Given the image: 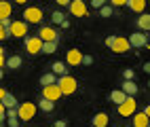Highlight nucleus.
I'll return each mask as SVG.
<instances>
[{
  "mask_svg": "<svg viewBox=\"0 0 150 127\" xmlns=\"http://www.w3.org/2000/svg\"><path fill=\"white\" fill-rule=\"evenodd\" d=\"M135 112H137V102H135L133 95H129L127 100L118 106V114H121V116H133Z\"/></svg>",
  "mask_w": 150,
  "mask_h": 127,
  "instance_id": "20e7f679",
  "label": "nucleus"
},
{
  "mask_svg": "<svg viewBox=\"0 0 150 127\" xmlns=\"http://www.w3.org/2000/svg\"><path fill=\"white\" fill-rule=\"evenodd\" d=\"M64 19H66V15H64L62 11H53V13H51V21H53V23H59V26H62Z\"/></svg>",
  "mask_w": 150,
  "mask_h": 127,
  "instance_id": "a878e982",
  "label": "nucleus"
},
{
  "mask_svg": "<svg viewBox=\"0 0 150 127\" xmlns=\"http://www.w3.org/2000/svg\"><path fill=\"white\" fill-rule=\"evenodd\" d=\"M127 93L123 91V89H118V91H112V93H110V102H112V104H116V106H121L125 100H127Z\"/></svg>",
  "mask_w": 150,
  "mask_h": 127,
  "instance_id": "2eb2a0df",
  "label": "nucleus"
},
{
  "mask_svg": "<svg viewBox=\"0 0 150 127\" xmlns=\"http://www.w3.org/2000/svg\"><path fill=\"white\" fill-rule=\"evenodd\" d=\"M57 45H59V40H51V43H45V47H42V53H47V55L55 53V51H57Z\"/></svg>",
  "mask_w": 150,
  "mask_h": 127,
  "instance_id": "393cba45",
  "label": "nucleus"
},
{
  "mask_svg": "<svg viewBox=\"0 0 150 127\" xmlns=\"http://www.w3.org/2000/svg\"><path fill=\"white\" fill-rule=\"evenodd\" d=\"M127 6H129V11H133V13H142L146 9V0H129Z\"/></svg>",
  "mask_w": 150,
  "mask_h": 127,
  "instance_id": "a211bd4d",
  "label": "nucleus"
},
{
  "mask_svg": "<svg viewBox=\"0 0 150 127\" xmlns=\"http://www.w3.org/2000/svg\"><path fill=\"white\" fill-rule=\"evenodd\" d=\"M91 6L99 11V9H102V6H106V0H91Z\"/></svg>",
  "mask_w": 150,
  "mask_h": 127,
  "instance_id": "7c9ffc66",
  "label": "nucleus"
},
{
  "mask_svg": "<svg viewBox=\"0 0 150 127\" xmlns=\"http://www.w3.org/2000/svg\"><path fill=\"white\" fill-rule=\"evenodd\" d=\"M28 21H13L11 23V34L15 38H25L28 36Z\"/></svg>",
  "mask_w": 150,
  "mask_h": 127,
  "instance_id": "6e6552de",
  "label": "nucleus"
},
{
  "mask_svg": "<svg viewBox=\"0 0 150 127\" xmlns=\"http://www.w3.org/2000/svg\"><path fill=\"white\" fill-rule=\"evenodd\" d=\"M42 95L49 97V100H53V102H57L59 97L64 95V91H62V87L55 83V85H47V87H42Z\"/></svg>",
  "mask_w": 150,
  "mask_h": 127,
  "instance_id": "423d86ee",
  "label": "nucleus"
},
{
  "mask_svg": "<svg viewBox=\"0 0 150 127\" xmlns=\"http://www.w3.org/2000/svg\"><path fill=\"white\" fill-rule=\"evenodd\" d=\"M131 121H133V127H150V116L142 110V112H135L131 116Z\"/></svg>",
  "mask_w": 150,
  "mask_h": 127,
  "instance_id": "f8f14e48",
  "label": "nucleus"
},
{
  "mask_svg": "<svg viewBox=\"0 0 150 127\" xmlns=\"http://www.w3.org/2000/svg\"><path fill=\"white\" fill-rule=\"evenodd\" d=\"M57 79H59V76H57L53 70H51V72H45V74L40 76V85H42V87H47V85H55Z\"/></svg>",
  "mask_w": 150,
  "mask_h": 127,
  "instance_id": "f3484780",
  "label": "nucleus"
},
{
  "mask_svg": "<svg viewBox=\"0 0 150 127\" xmlns=\"http://www.w3.org/2000/svg\"><path fill=\"white\" fill-rule=\"evenodd\" d=\"M21 64H23L21 55H11V57L6 60V68H11V70H19V68H21Z\"/></svg>",
  "mask_w": 150,
  "mask_h": 127,
  "instance_id": "6ab92c4d",
  "label": "nucleus"
},
{
  "mask_svg": "<svg viewBox=\"0 0 150 127\" xmlns=\"http://www.w3.org/2000/svg\"><path fill=\"white\" fill-rule=\"evenodd\" d=\"M148 2H150V0H148Z\"/></svg>",
  "mask_w": 150,
  "mask_h": 127,
  "instance_id": "79ce46f5",
  "label": "nucleus"
},
{
  "mask_svg": "<svg viewBox=\"0 0 150 127\" xmlns=\"http://www.w3.org/2000/svg\"><path fill=\"white\" fill-rule=\"evenodd\" d=\"M2 106H4V108H17V100H15V95H11V93H8L6 97H2Z\"/></svg>",
  "mask_w": 150,
  "mask_h": 127,
  "instance_id": "b1692460",
  "label": "nucleus"
},
{
  "mask_svg": "<svg viewBox=\"0 0 150 127\" xmlns=\"http://www.w3.org/2000/svg\"><path fill=\"white\" fill-rule=\"evenodd\" d=\"M42 17L45 15L38 6H25V11H23V21H28V23H40Z\"/></svg>",
  "mask_w": 150,
  "mask_h": 127,
  "instance_id": "39448f33",
  "label": "nucleus"
},
{
  "mask_svg": "<svg viewBox=\"0 0 150 127\" xmlns=\"http://www.w3.org/2000/svg\"><path fill=\"white\" fill-rule=\"evenodd\" d=\"M23 45H25V51L30 55H36V53H42V47H45V40L40 36H25L23 38Z\"/></svg>",
  "mask_w": 150,
  "mask_h": 127,
  "instance_id": "f257e3e1",
  "label": "nucleus"
},
{
  "mask_svg": "<svg viewBox=\"0 0 150 127\" xmlns=\"http://www.w3.org/2000/svg\"><path fill=\"white\" fill-rule=\"evenodd\" d=\"M57 85L62 87L64 95H72V93L78 89V81L74 79V76H70V74H66V76H59V79H57Z\"/></svg>",
  "mask_w": 150,
  "mask_h": 127,
  "instance_id": "f03ea898",
  "label": "nucleus"
},
{
  "mask_svg": "<svg viewBox=\"0 0 150 127\" xmlns=\"http://www.w3.org/2000/svg\"><path fill=\"white\" fill-rule=\"evenodd\" d=\"M11 2H8V0H0V19L2 17H11Z\"/></svg>",
  "mask_w": 150,
  "mask_h": 127,
  "instance_id": "4be33fe9",
  "label": "nucleus"
},
{
  "mask_svg": "<svg viewBox=\"0 0 150 127\" xmlns=\"http://www.w3.org/2000/svg\"><path fill=\"white\" fill-rule=\"evenodd\" d=\"M15 2H17V4H25V2H28V0H15Z\"/></svg>",
  "mask_w": 150,
  "mask_h": 127,
  "instance_id": "ea45409f",
  "label": "nucleus"
},
{
  "mask_svg": "<svg viewBox=\"0 0 150 127\" xmlns=\"http://www.w3.org/2000/svg\"><path fill=\"white\" fill-rule=\"evenodd\" d=\"M19 121H21V119H19V116H8V119H6L8 127H19Z\"/></svg>",
  "mask_w": 150,
  "mask_h": 127,
  "instance_id": "c85d7f7f",
  "label": "nucleus"
},
{
  "mask_svg": "<svg viewBox=\"0 0 150 127\" xmlns=\"http://www.w3.org/2000/svg\"><path fill=\"white\" fill-rule=\"evenodd\" d=\"M137 28L142 32H148L150 30V15L148 13H139V17H137Z\"/></svg>",
  "mask_w": 150,
  "mask_h": 127,
  "instance_id": "dca6fc26",
  "label": "nucleus"
},
{
  "mask_svg": "<svg viewBox=\"0 0 150 127\" xmlns=\"http://www.w3.org/2000/svg\"><path fill=\"white\" fill-rule=\"evenodd\" d=\"M123 91H125L127 95H133V97H135V93H137V85H135L133 81H125V83H123Z\"/></svg>",
  "mask_w": 150,
  "mask_h": 127,
  "instance_id": "5701e85b",
  "label": "nucleus"
},
{
  "mask_svg": "<svg viewBox=\"0 0 150 127\" xmlns=\"http://www.w3.org/2000/svg\"><path fill=\"white\" fill-rule=\"evenodd\" d=\"M148 85H150V81H148Z\"/></svg>",
  "mask_w": 150,
  "mask_h": 127,
  "instance_id": "a19ab883",
  "label": "nucleus"
},
{
  "mask_svg": "<svg viewBox=\"0 0 150 127\" xmlns=\"http://www.w3.org/2000/svg\"><path fill=\"white\" fill-rule=\"evenodd\" d=\"M91 125L93 127H108V114L106 112H97L91 119Z\"/></svg>",
  "mask_w": 150,
  "mask_h": 127,
  "instance_id": "4468645a",
  "label": "nucleus"
},
{
  "mask_svg": "<svg viewBox=\"0 0 150 127\" xmlns=\"http://www.w3.org/2000/svg\"><path fill=\"white\" fill-rule=\"evenodd\" d=\"M11 19H8V17H2V19H0V26H2V28H11Z\"/></svg>",
  "mask_w": 150,
  "mask_h": 127,
  "instance_id": "473e14b6",
  "label": "nucleus"
},
{
  "mask_svg": "<svg viewBox=\"0 0 150 127\" xmlns=\"http://www.w3.org/2000/svg\"><path fill=\"white\" fill-rule=\"evenodd\" d=\"M38 108H40L42 112H51L53 108H55V102L53 100H49V97H40V102H38Z\"/></svg>",
  "mask_w": 150,
  "mask_h": 127,
  "instance_id": "aec40b11",
  "label": "nucleus"
},
{
  "mask_svg": "<svg viewBox=\"0 0 150 127\" xmlns=\"http://www.w3.org/2000/svg\"><path fill=\"white\" fill-rule=\"evenodd\" d=\"M38 36H40L45 43H51V40H59V34H57V32L53 30V28H49V26L40 28V30H38Z\"/></svg>",
  "mask_w": 150,
  "mask_h": 127,
  "instance_id": "9b49d317",
  "label": "nucleus"
},
{
  "mask_svg": "<svg viewBox=\"0 0 150 127\" xmlns=\"http://www.w3.org/2000/svg\"><path fill=\"white\" fill-rule=\"evenodd\" d=\"M144 72H148V74H150V62H146V64H144Z\"/></svg>",
  "mask_w": 150,
  "mask_h": 127,
  "instance_id": "4c0bfd02",
  "label": "nucleus"
},
{
  "mask_svg": "<svg viewBox=\"0 0 150 127\" xmlns=\"http://www.w3.org/2000/svg\"><path fill=\"white\" fill-rule=\"evenodd\" d=\"M53 127H66V121L59 119V121H55V125H53Z\"/></svg>",
  "mask_w": 150,
  "mask_h": 127,
  "instance_id": "e433bc0d",
  "label": "nucleus"
},
{
  "mask_svg": "<svg viewBox=\"0 0 150 127\" xmlns=\"http://www.w3.org/2000/svg\"><path fill=\"white\" fill-rule=\"evenodd\" d=\"M68 9H70V13H72L74 17H85V15H87V4H85V0H72V4H70Z\"/></svg>",
  "mask_w": 150,
  "mask_h": 127,
  "instance_id": "9d476101",
  "label": "nucleus"
},
{
  "mask_svg": "<svg viewBox=\"0 0 150 127\" xmlns=\"http://www.w3.org/2000/svg\"><path fill=\"white\" fill-rule=\"evenodd\" d=\"M8 36H13V34H11V28H2V30H0V38H2V40H6Z\"/></svg>",
  "mask_w": 150,
  "mask_h": 127,
  "instance_id": "c756f323",
  "label": "nucleus"
},
{
  "mask_svg": "<svg viewBox=\"0 0 150 127\" xmlns=\"http://www.w3.org/2000/svg\"><path fill=\"white\" fill-rule=\"evenodd\" d=\"M129 47H131L129 38H125V36H116V40H114V45H112V49H110V51H114V53H127Z\"/></svg>",
  "mask_w": 150,
  "mask_h": 127,
  "instance_id": "1a4fd4ad",
  "label": "nucleus"
},
{
  "mask_svg": "<svg viewBox=\"0 0 150 127\" xmlns=\"http://www.w3.org/2000/svg\"><path fill=\"white\" fill-rule=\"evenodd\" d=\"M114 40H116V36H108V38H106V47H108V49H112Z\"/></svg>",
  "mask_w": 150,
  "mask_h": 127,
  "instance_id": "72a5a7b5",
  "label": "nucleus"
},
{
  "mask_svg": "<svg viewBox=\"0 0 150 127\" xmlns=\"http://www.w3.org/2000/svg\"><path fill=\"white\" fill-rule=\"evenodd\" d=\"M55 2L59 6H70V4H72V0H55Z\"/></svg>",
  "mask_w": 150,
  "mask_h": 127,
  "instance_id": "c9c22d12",
  "label": "nucleus"
},
{
  "mask_svg": "<svg viewBox=\"0 0 150 127\" xmlns=\"http://www.w3.org/2000/svg\"><path fill=\"white\" fill-rule=\"evenodd\" d=\"M148 40V34L144 32H133V34H129V43H131V47H144Z\"/></svg>",
  "mask_w": 150,
  "mask_h": 127,
  "instance_id": "ddd939ff",
  "label": "nucleus"
},
{
  "mask_svg": "<svg viewBox=\"0 0 150 127\" xmlns=\"http://www.w3.org/2000/svg\"><path fill=\"white\" fill-rule=\"evenodd\" d=\"M93 64V57L91 55H85V60H83V66H91Z\"/></svg>",
  "mask_w": 150,
  "mask_h": 127,
  "instance_id": "f704fd0d",
  "label": "nucleus"
},
{
  "mask_svg": "<svg viewBox=\"0 0 150 127\" xmlns=\"http://www.w3.org/2000/svg\"><path fill=\"white\" fill-rule=\"evenodd\" d=\"M99 15H102V17H110V15H112V6H110V4L102 6V9H99Z\"/></svg>",
  "mask_w": 150,
  "mask_h": 127,
  "instance_id": "bb28decb",
  "label": "nucleus"
},
{
  "mask_svg": "<svg viewBox=\"0 0 150 127\" xmlns=\"http://www.w3.org/2000/svg\"><path fill=\"white\" fill-rule=\"evenodd\" d=\"M51 70H53L57 76H66V74H68V64H64V62H55V64L51 66Z\"/></svg>",
  "mask_w": 150,
  "mask_h": 127,
  "instance_id": "412c9836",
  "label": "nucleus"
},
{
  "mask_svg": "<svg viewBox=\"0 0 150 127\" xmlns=\"http://www.w3.org/2000/svg\"><path fill=\"white\" fill-rule=\"evenodd\" d=\"M127 2H129V0H110L112 6H127Z\"/></svg>",
  "mask_w": 150,
  "mask_h": 127,
  "instance_id": "2f4dec72",
  "label": "nucleus"
},
{
  "mask_svg": "<svg viewBox=\"0 0 150 127\" xmlns=\"http://www.w3.org/2000/svg\"><path fill=\"white\" fill-rule=\"evenodd\" d=\"M144 112H146V114L150 116V104H148V106H146V108H144Z\"/></svg>",
  "mask_w": 150,
  "mask_h": 127,
  "instance_id": "58836bf2",
  "label": "nucleus"
},
{
  "mask_svg": "<svg viewBox=\"0 0 150 127\" xmlns=\"http://www.w3.org/2000/svg\"><path fill=\"white\" fill-rule=\"evenodd\" d=\"M36 110H38V106L32 104V102H23V104H19L17 106V112H19V119L21 121H32L34 116H36Z\"/></svg>",
  "mask_w": 150,
  "mask_h": 127,
  "instance_id": "7ed1b4c3",
  "label": "nucleus"
},
{
  "mask_svg": "<svg viewBox=\"0 0 150 127\" xmlns=\"http://www.w3.org/2000/svg\"><path fill=\"white\" fill-rule=\"evenodd\" d=\"M133 76H135V72L131 70V68H127V70H123V79H125V81H133Z\"/></svg>",
  "mask_w": 150,
  "mask_h": 127,
  "instance_id": "cd10ccee",
  "label": "nucleus"
},
{
  "mask_svg": "<svg viewBox=\"0 0 150 127\" xmlns=\"http://www.w3.org/2000/svg\"><path fill=\"white\" fill-rule=\"evenodd\" d=\"M83 60H85V55H83V51H78V49H70L66 53V64L68 66H81Z\"/></svg>",
  "mask_w": 150,
  "mask_h": 127,
  "instance_id": "0eeeda50",
  "label": "nucleus"
}]
</instances>
